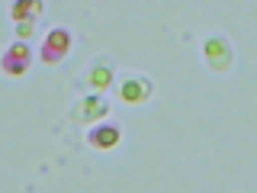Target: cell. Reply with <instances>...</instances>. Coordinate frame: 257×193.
Instances as JSON below:
<instances>
[{
	"label": "cell",
	"instance_id": "obj_1",
	"mask_svg": "<svg viewBox=\"0 0 257 193\" xmlns=\"http://www.w3.org/2000/svg\"><path fill=\"white\" fill-rule=\"evenodd\" d=\"M109 113V100L100 93H90V96H80L74 103V110H71V119H77V123H96V119H103Z\"/></svg>",
	"mask_w": 257,
	"mask_h": 193
},
{
	"label": "cell",
	"instance_id": "obj_2",
	"mask_svg": "<svg viewBox=\"0 0 257 193\" xmlns=\"http://www.w3.org/2000/svg\"><path fill=\"white\" fill-rule=\"evenodd\" d=\"M203 55H206L209 68H212V71H219V74H225V71L231 68V61H235V55H231V45L225 42L222 36H212V39H206V45H203Z\"/></svg>",
	"mask_w": 257,
	"mask_h": 193
},
{
	"label": "cell",
	"instance_id": "obj_3",
	"mask_svg": "<svg viewBox=\"0 0 257 193\" xmlns=\"http://www.w3.org/2000/svg\"><path fill=\"white\" fill-rule=\"evenodd\" d=\"M71 48V32L68 29H52L45 36V45H42V61L45 64H58Z\"/></svg>",
	"mask_w": 257,
	"mask_h": 193
},
{
	"label": "cell",
	"instance_id": "obj_4",
	"mask_svg": "<svg viewBox=\"0 0 257 193\" xmlns=\"http://www.w3.org/2000/svg\"><path fill=\"white\" fill-rule=\"evenodd\" d=\"M119 139H122V129H119L116 123H96L90 132H87V142H90L96 151H109V148H116Z\"/></svg>",
	"mask_w": 257,
	"mask_h": 193
},
{
	"label": "cell",
	"instance_id": "obj_5",
	"mask_svg": "<svg viewBox=\"0 0 257 193\" xmlns=\"http://www.w3.org/2000/svg\"><path fill=\"white\" fill-rule=\"evenodd\" d=\"M29 61H32V55H29V45H23V42H16L10 52L4 55V71L10 77L16 74H23V71H29Z\"/></svg>",
	"mask_w": 257,
	"mask_h": 193
},
{
	"label": "cell",
	"instance_id": "obj_6",
	"mask_svg": "<svg viewBox=\"0 0 257 193\" xmlns=\"http://www.w3.org/2000/svg\"><path fill=\"white\" fill-rule=\"evenodd\" d=\"M119 96H122V103H145L151 96V80L128 77L125 84H119Z\"/></svg>",
	"mask_w": 257,
	"mask_h": 193
},
{
	"label": "cell",
	"instance_id": "obj_7",
	"mask_svg": "<svg viewBox=\"0 0 257 193\" xmlns=\"http://www.w3.org/2000/svg\"><path fill=\"white\" fill-rule=\"evenodd\" d=\"M87 84H90L96 93H100V90H106V87L112 84V61H109V58H96V61L90 64Z\"/></svg>",
	"mask_w": 257,
	"mask_h": 193
}]
</instances>
